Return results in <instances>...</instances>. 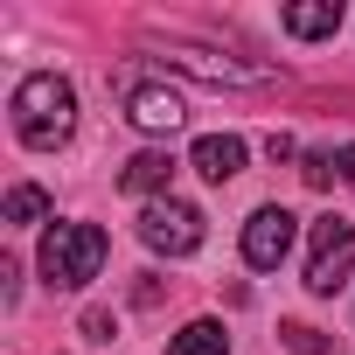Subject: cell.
<instances>
[{
    "mask_svg": "<svg viewBox=\"0 0 355 355\" xmlns=\"http://www.w3.org/2000/svg\"><path fill=\"white\" fill-rule=\"evenodd\" d=\"M139 244L160 251V258H189V251H202V209L182 202V196L146 202V209H139Z\"/></svg>",
    "mask_w": 355,
    "mask_h": 355,
    "instance_id": "3957f363",
    "label": "cell"
},
{
    "mask_svg": "<svg viewBox=\"0 0 355 355\" xmlns=\"http://www.w3.org/2000/svg\"><path fill=\"white\" fill-rule=\"evenodd\" d=\"M70 132H77V91H70L56 70L21 77V84H15V139L35 146V153H56Z\"/></svg>",
    "mask_w": 355,
    "mask_h": 355,
    "instance_id": "6da1fadb",
    "label": "cell"
},
{
    "mask_svg": "<svg viewBox=\"0 0 355 355\" xmlns=\"http://www.w3.org/2000/svg\"><path fill=\"white\" fill-rule=\"evenodd\" d=\"M84 334H91V341H112L119 327H112V313H105V306H91V313H84Z\"/></svg>",
    "mask_w": 355,
    "mask_h": 355,
    "instance_id": "9a60e30c",
    "label": "cell"
},
{
    "mask_svg": "<svg viewBox=\"0 0 355 355\" xmlns=\"http://www.w3.org/2000/svg\"><path fill=\"white\" fill-rule=\"evenodd\" d=\"M293 237H300V216L293 209H258L251 223H244V265L251 272H279L286 258H293Z\"/></svg>",
    "mask_w": 355,
    "mask_h": 355,
    "instance_id": "5b68a950",
    "label": "cell"
},
{
    "mask_svg": "<svg viewBox=\"0 0 355 355\" xmlns=\"http://www.w3.org/2000/svg\"><path fill=\"white\" fill-rule=\"evenodd\" d=\"M42 216H49V196L35 182H15L8 189V223H42Z\"/></svg>",
    "mask_w": 355,
    "mask_h": 355,
    "instance_id": "7c38bea8",
    "label": "cell"
},
{
    "mask_svg": "<svg viewBox=\"0 0 355 355\" xmlns=\"http://www.w3.org/2000/svg\"><path fill=\"white\" fill-rule=\"evenodd\" d=\"M125 119H132L139 132H174V125L189 119V105L174 98L167 84H132V91H125Z\"/></svg>",
    "mask_w": 355,
    "mask_h": 355,
    "instance_id": "ba28073f",
    "label": "cell"
},
{
    "mask_svg": "<svg viewBox=\"0 0 355 355\" xmlns=\"http://www.w3.org/2000/svg\"><path fill=\"white\" fill-rule=\"evenodd\" d=\"M279 341H286L293 355H334V341H327L320 327H306V320H286V327H279Z\"/></svg>",
    "mask_w": 355,
    "mask_h": 355,
    "instance_id": "4fadbf2b",
    "label": "cell"
},
{
    "mask_svg": "<svg viewBox=\"0 0 355 355\" xmlns=\"http://www.w3.org/2000/svg\"><path fill=\"white\" fill-rule=\"evenodd\" d=\"M167 355H230V334H223V320H189L167 341Z\"/></svg>",
    "mask_w": 355,
    "mask_h": 355,
    "instance_id": "8fae6325",
    "label": "cell"
},
{
    "mask_svg": "<svg viewBox=\"0 0 355 355\" xmlns=\"http://www.w3.org/2000/svg\"><path fill=\"white\" fill-rule=\"evenodd\" d=\"M105 258H112V237L98 230V223H56L49 237H42V286L49 293H84L98 272H105Z\"/></svg>",
    "mask_w": 355,
    "mask_h": 355,
    "instance_id": "7a4b0ae2",
    "label": "cell"
},
{
    "mask_svg": "<svg viewBox=\"0 0 355 355\" xmlns=\"http://www.w3.org/2000/svg\"><path fill=\"white\" fill-rule=\"evenodd\" d=\"M300 174H306V189H327V182H334V153H306Z\"/></svg>",
    "mask_w": 355,
    "mask_h": 355,
    "instance_id": "5bb4252c",
    "label": "cell"
},
{
    "mask_svg": "<svg viewBox=\"0 0 355 355\" xmlns=\"http://www.w3.org/2000/svg\"><path fill=\"white\" fill-rule=\"evenodd\" d=\"M119 189H125V196H146V202H160V196H174V160H167L160 146H146V153H132V160L119 167Z\"/></svg>",
    "mask_w": 355,
    "mask_h": 355,
    "instance_id": "9c48e42d",
    "label": "cell"
},
{
    "mask_svg": "<svg viewBox=\"0 0 355 355\" xmlns=\"http://www.w3.org/2000/svg\"><path fill=\"white\" fill-rule=\"evenodd\" d=\"M355 272V223L348 216H320L313 223V251H306V293L327 300L334 286H348Z\"/></svg>",
    "mask_w": 355,
    "mask_h": 355,
    "instance_id": "277c9868",
    "label": "cell"
},
{
    "mask_svg": "<svg viewBox=\"0 0 355 355\" xmlns=\"http://www.w3.org/2000/svg\"><path fill=\"white\" fill-rule=\"evenodd\" d=\"M160 63L189 70V77H202V84H258V77H265V70H251V63H237V56H216V49H189V42H167V49H160Z\"/></svg>",
    "mask_w": 355,
    "mask_h": 355,
    "instance_id": "8992f818",
    "label": "cell"
},
{
    "mask_svg": "<svg viewBox=\"0 0 355 355\" xmlns=\"http://www.w3.org/2000/svg\"><path fill=\"white\" fill-rule=\"evenodd\" d=\"M334 174H341V182H355V146H341V153H334Z\"/></svg>",
    "mask_w": 355,
    "mask_h": 355,
    "instance_id": "2e32d148",
    "label": "cell"
},
{
    "mask_svg": "<svg viewBox=\"0 0 355 355\" xmlns=\"http://www.w3.org/2000/svg\"><path fill=\"white\" fill-rule=\"evenodd\" d=\"M279 21H286V35L320 42V35H334V28H341V0H293Z\"/></svg>",
    "mask_w": 355,
    "mask_h": 355,
    "instance_id": "30bf717a",
    "label": "cell"
},
{
    "mask_svg": "<svg viewBox=\"0 0 355 355\" xmlns=\"http://www.w3.org/2000/svg\"><path fill=\"white\" fill-rule=\"evenodd\" d=\"M244 153H251V146H244L237 132H202V139L189 146V167L202 174V182L223 189V182H237V174H244Z\"/></svg>",
    "mask_w": 355,
    "mask_h": 355,
    "instance_id": "52a82bcc",
    "label": "cell"
}]
</instances>
